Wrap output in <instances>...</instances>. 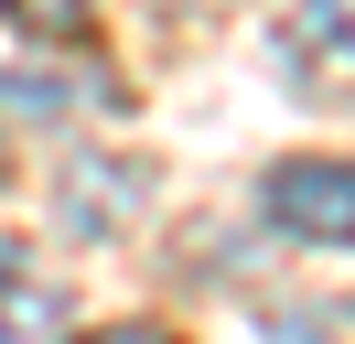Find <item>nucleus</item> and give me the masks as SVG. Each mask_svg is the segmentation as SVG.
<instances>
[{
    "instance_id": "1",
    "label": "nucleus",
    "mask_w": 355,
    "mask_h": 344,
    "mask_svg": "<svg viewBox=\"0 0 355 344\" xmlns=\"http://www.w3.org/2000/svg\"><path fill=\"white\" fill-rule=\"evenodd\" d=\"M259 215L291 248H355V162H269Z\"/></svg>"
},
{
    "instance_id": "2",
    "label": "nucleus",
    "mask_w": 355,
    "mask_h": 344,
    "mask_svg": "<svg viewBox=\"0 0 355 344\" xmlns=\"http://www.w3.org/2000/svg\"><path fill=\"white\" fill-rule=\"evenodd\" d=\"M269 54L302 97H355V0H291L269 22Z\"/></svg>"
},
{
    "instance_id": "3",
    "label": "nucleus",
    "mask_w": 355,
    "mask_h": 344,
    "mask_svg": "<svg viewBox=\"0 0 355 344\" xmlns=\"http://www.w3.org/2000/svg\"><path fill=\"white\" fill-rule=\"evenodd\" d=\"M65 334V291H54L33 258L0 248V344H54Z\"/></svg>"
},
{
    "instance_id": "4",
    "label": "nucleus",
    "mask_w": 355,
    "mask_h": 344,
    "mask_svg": "<svg viewBox=\"0 0 355 344\" xmlns=\"http://www.w3.org/2000/svg\"><path fill=\"white\" fill-rule=\"evenodd\" d=\"M119 205H140V172H97V162H76V226L108 237V226H119Z\"/></svg>"
},
{
    "instance_id": "5",
    "label": "nucleus",
    "mask_w": 355,
    "mask_h": 344,
    "mask_svg": "<svg viewBox=\"0 0 355 344\" xmlns=\"http://www.w3.org/2000/svg\"><path fill=\"white\" fill-rule=\"evenodd\" d=\"M22 33H87V0H0Z\"/></svg>"
},
{
    "instance_id": "6",
    "label": "nucleus",
    "mask_w": 355,
    "mask_h": 344,
    "mask_svg": "<svg viewBox=\"0 0 355 344\" xmlns=\"http://www.w3.org/2000/svg\"><path fill=\"white\" fill-rule=\"evenodd\" d=\"M54 344H173L162 322H97V334H54Z\"/></svg>"
}]
</instances>
